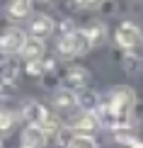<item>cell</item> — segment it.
Instances as JSON below:
<instances>
[{"label": "cell", "instance_id": "cell-15", "mask_svg": "<svg viewBox=\"0 0 143 148\" xmlns=\"http://www.w3.org/2000/svg\"><path fill=\"white\" fill-rule=\"evenodd\" d=\"M68 148H97V143L88 134H73L70 141H68Z\"/></svg>", "mask_w": 143, "mask_h": 148}, {"label": "cell", "instance_id": "cell-7", "mask_svg": "<svg viewBox=\"0 0 143 148\" xmlns=\"http://www.w3.org/2000/svg\"><path fill=\"white\" fill-rule=\"evenodd\" d=\"M53 32V20L49 15H36L32 22H29V34L34 39H46L49 34Z\"/></svg>", "mask_w": 143, "mask_h": 148}, {"label": "cell", "instance_id": "cell-1", "mask_svg": "<svg viewBox=\"0 0 143 148\" xmlns=\"http://www.w3.org/2000/svg\"><path fill=\"white\" fill-rule=\"evenodd\" d=\"M90 49V41L83 29H73L58 39V53L61 56H83Z\"/></svg>", "mask_w": 143, "mask_h": 148}, {"label": "cell", "instance_id": "cell-18", "mask_svg": "<svg viewBox=\"0 0 143 148\" xmlns=\"http://www.w3.org/2000/svg\"><path fill=\"white\" fill-rule=\"evenodd\" d=\"M124 61H126V71H138L141 66V56H133V51H129V56Z\"/></svg>", "mask_w": 143, "mask_h": 148}, {"label": "cell", "instance_id": "cell-4", "mask_svg": "<svg viewBox=\"0 0 143 148\" xmlns=\"http://www.w3.org/2000/svg\"><path fill=\"white\" fill-rule=\"evenodd\" d=\"M63 80H66V88H68V90L78 92V90L88 88L90 73H88V68H83V66H73V68L66 71V78H63Z\"/></svg>", "mask_w": 143, "mask_h": 148}, {"label": "cell", "instance_id": "cell-2", "mask_svg": "<svg viewBox=\"0 0 143 148\" xmlns=\"http://www.w3.org/2000/svg\"><path fill=\"white\" fill-rule=\"evenodd\" d=\"M114 39H116V44H119L121 49L133 51V49H138V46L143 44V32L136 27L133 22H121L119 27H116Z\"/></svg>", "mask_w": 143, "mask_h": 148}, {"label": "cell", "instance_id": "cell-19", "mask_svg": "<svg viewBox=\"0 0 143 148\" xmlns=\"http://www.w3.org/2000/svg\"><path fill=\"white\" fill-rule=\"evenodd\" d=\"M102 3H104V0H78V5L85 8V10H97Z\"/></svg>", "mask_w": 143, "mask_h": 148}, {"label": "cell", "instance_id": "cell-17", "mask_svg": "<svg viewBox=\"0 0 143 148\" xmlns=\"http://www.w3.org/2000/svg\"><path fill=\"white\" fill-rule=\"evenodd\" d=\"M15 121H17V116L12 114V112H8V109H0V134H8V131H12Z\"/></svg>", "mask_w": 143, "mask_h": 148}, {"label": "cell", "instance_id": "cell-9", "mask_svg": "<svg viewBox=\"0 0 143 148\" xmlns=\"http://www.w3.org/2000/svg\"><path fill=\"white\" fill-rule=\"evenodd\" d=\"M44 51H46V46H44V39H34V36H29L27 41H24V46H22V56L24 61H41L44 58Z\"/></svg>", "mask_w": 143, "mask_h": 148}, {"label": "cell", "instance_id": "cell-11", "mask_svg": "<svg viewBox=\"0 0 143 148\" xmlns=\"http://www.w3.org/2000/svg\"><path fill=\"white\" fill-rule=\"evenodd\" d=\"M75 100H78L80 107H83V112H95V109L99 107V97H97L92 90H88V88L78 90V92H75Z\"/></svg>", "mask_w": 143, "mask_h": 148}, {"label": "cell", "instance_id": "cell-5", "mask_svg": "<svg viewBox=\"0 0 143 148\" xmlns=\"http://www.w3.org/2000/svg\"><path fill=\"white\" fill-rule=\"evenodd\" d=\"M70 129H73V134H90L95 131V129L102 124V121H99V116H97V112H83V114H78L75 119L70 121Z\"/></svg>", "mask_w": 143, "mask_h": 148}, {"label": "cell", "instance_id": "cell-3", "mask_svg": "<svg viewBox=\"0 0 143 148\" xmlns=\"http://www.w3.org/2000/svg\"><path fill=\"white\" fill-rule=\"evenodd\" d=\"M24 41H27L24 32H22V29H17V27H12V29H8V32L0 36V51H5V53H17V51H22Z\"/></svg>", "mask_w": 143, "mask_h": 148}, {"label": "cell", "instance_id": "cell-13", "mask_svg": "<svg viewBox=\"0 0 143 148\" xmlns=\"http://www.w3.org/2000/svg\"><path fill=\"white\" fill-rule=\"evenodd\" d=\"M17 73H20V68H17L15 61H10V58L0 61V85L15 83V80H17Z\"/></svg>", "mask_w": 143, "mask_h": 148}, {"label": "cell", "instance_id": "cell-14", "mask_svg": "<svg viewBox=\"0 0 143 148\" xmlns=\"http://www.w3.org/2000/svg\"><path fill=\"white\" fill-rule=\"evenodd\" d=\"M29 10H32V0H10V8H8L12 20H22V17H27Z\"/></svg>", "mask_w": 143, "mask_h": 148}, {"label": "cell", "instance_id": "cell-10", "mask_svg": "<svg viewBox=\"0 0 143 148\" xmlns=\"http://www.w3.org/2000/svg\"><path fill=\"white\" fill-rule=\"evenodd\" d=\"M83 32H85V36H88L90 46H99L104 39H107V27H104L102 22H92V24H88Z\"/></svg>", "mask_w": 143, "mask_h": 148}, {"label": "cell", "instance_id": "cell-21", "mask_svg": "<svg viewBox=\"0 0 143 148\" xmlns=\"http://www.w3.org/2000/svg\"><path fill=\"white\" fill-rule=\"evenodd\" d=\"M0 148H3V138H0Z\"/></svg>", "mask_w": 143, "mask_h": 148}, {"label": "cell", "instance_id": "cell-20", "mask_svg": "<svg viewBox=\"0 0 143 148\" xmlns=\"http://www.w3.org/2000/svg\"><path fill=\"white\" fill-rule=\"evenodd\" d=\"M129 148H143V141H138V138H133L131 143H129Z\"/></svg>", "mask_w": 143, "mask_h": 148}, {"label": "cell", "instance_id": "cell-12", "mask_svg": "<svg viewBox=\"0 0 143 148\" xmlns=\"http://www.w3.org/2000/svg\"><path fill=\"white\" fill-rule=\"evenodd\" d=\"M75 104H78V100H75V92L73 90H68V88L56 90V95H53V107L56 109H73Z\"/></svg>", "mask_w": 143, "mask_h": 148}, {"label": "cell", "instance_id": "cell-6", "mask_svg": "<svg viewBox=\"0 0 143 148\" xmlns=\"http://www.w3.org/2000/svg\"><path fill=\"white\" fill-rule=\"evenodd\" d=\"M46 141H49V136L41 131L39 126H34V124H29V126L22 131V136H20L22 148H44Z\"/></svg>", "mask_w": 143, "mask_h": 148}, {"label": "cell", "instance_id": "cell-8", "mask_svg": "<svg viewBox=\"0 0 143 148\" xmlns=\"http://www.w3.org/2000/svg\"><path fill=\"white\" fill-rule=\"evenodd\" d=\"M46 107L44 104H39V102H24V107H22V116H24V121L27 124H34V126H39L41 121H44V116H46Z\"/></svg>", "mask_w": 143, "mask_h": 148}, {"label": "cell", "instance_id": "cell-16", "mask_svg": "<svg viewBox=\"0 0 143 148\" xmlns=\"http://www.w3.org/2000/svg\"><path fill=\"white\" fill-rule=\"evenodd\" d=\"M39 129H41V131L46 134V136H56V134H58V131H61L63 126H61V121L56 119L53 114H46V116H44V121L39 124Z\"/></svg>", "mask_w": 143, "mask_h": 148}]
</instances>
